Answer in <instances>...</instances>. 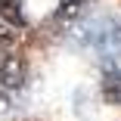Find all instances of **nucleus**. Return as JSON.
Instances as JSON below:
<instances>
[{
	"mask_svg": "<svg viewBox=\"0 0 121 121\" xmlns=\"http://www.w3.org/2000/svg\"><path fill=\"white\" fill-rule=\"evenodd\" d=\"M81 43L90 47L93 53H99L103 59H118L121 56V22L115 16H96L87 19L84 25L78 28Z\"/></svg>",
	"mask_w": 121,
	"mask_h": 121,
	"instance_id": "obj_1",
	"label": "nucleus"
},
{
	"mask_svg": "<svg viewBox=\"0 0 121 121\" xmlns=\"http://www.w3.org/2000/svg\"><path fill=\"white\" fill-rule=\"evenodd\" d=\"M28 78V68H25V59L22 56H3L0 62V90H19Z\"/></svg>",
	"mask_w": 121,
	"mask_h": 121,
	"instance_id": "obj_2",
	"label": "nucleus"
},
{
	"mask_svg": "<svg viewBox=\"0 0 121 121\" xmlns=\"http://www.w3.org/2000/svg\"><path fill=\"white\" fill-rule=\"evenodd\" d=\"M103 96L112 103V106H121V71L118 68H109L106 75H103Z\"/></svg>",
	"mask_w": 121,
	"mask_h": 121,
	"instance_id": "obj_3",
	"label": "nucleus"
},
{
	"mask_svg": "<svg viewBox=\"0 0 121 121\" xmlns=\"http://www.w3.org/2000/svg\"><path fill=\"white\" fill-rule=\"evenodd\" d=\"M0 19L9 22L16 28H25V13H22V0H0Z\"/></svg>",
	"mask_w": 121,
	"mask_h": 121,
	"instance_id": "obj_4",
	"label": "nucleus"
},
{
	"mask_svg": "<svg viewBox=\"0 0 121 121\" xmlns=\"http://www.w3.org/2000/svg\"><path fill=\"white\" fill-rule=\"evenodd\" d=\"M81 3H84V0H62V3H59L62 9H59V13H62V16H71V13H75Z\"/></svg>",
	"mask_w": 121,
	"mask_h": 121,
	"instance_id": "obj_5",
	"label": "nucleus"
}]
</instances>
